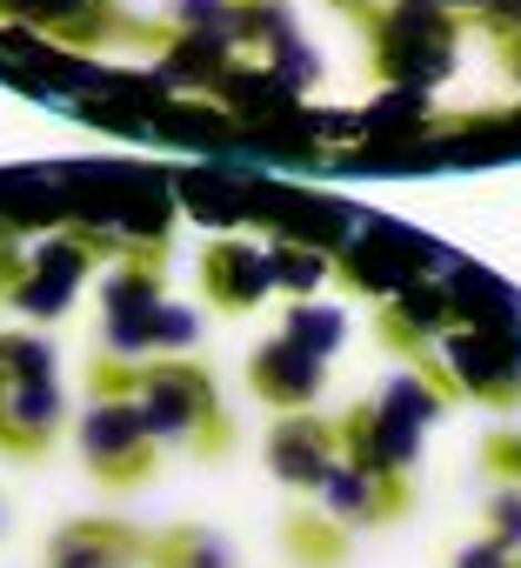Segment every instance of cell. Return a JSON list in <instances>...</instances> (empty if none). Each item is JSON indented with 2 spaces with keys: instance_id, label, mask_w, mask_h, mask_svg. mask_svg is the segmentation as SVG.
Segmentation results:
<instances>
[{
  "instance_id": "obj_18",
  "label": "cell",
  "mask_w": 521,
  "mask_h": 568,
  "mask_svg": "<svg viewBox=\"0 0 521 568\" xmlns=\"http://www.w3.org/2000/svg\"><path fill=\"white\" fill-rule=\"evenodd\" d=\"M435 94H415V88H381L361 114H355V128H361V141L368 148H381V141H421V134H435Z\"/></svg>"
},
{
  "instance_id": "obj_5",
  "label": "cell",
  "mask_w": 521,
  "mask_h": 568,
  "mask_svg": "<svg viewBox=\"0 0 521 568\" xmlns=\"http://www.w3.org/2000/svg\"><path fill=\"white\" fill-rule=\"evenodd\" d=\"M435 368L448 375L454 402L521 408V308H501L488 322H454L435 348Z\"/></svg>"
},
{
  "instance_id": "obj_29",
  "label": "cell",
  "mask_w": 521,
  "mask_h": 568,
  "mask_svg": "<svg viewBox=\"0 0 521 568\" xmlns=\"http://www.w3.org/2000/svg\"><path fill=\"white\" fill-rule=\"evenodd\" d=\"M328 8H348V14H375V8H388V0H328Z\"/></svg>"
},
{
  "instance_id": "obj_8",
  "label": "cell",
  "mask_w": 521,
  "mask_h": 568,
  "mask_svg": "<svg viewBox=\"0 0 521 568\" xmlns=\"http://www.w3.org/2000/svg\"><path fill=\"white\" fill-rule=\"evenodd\" d=\"M201 295L214 315H254L260 302H275V254L254 234H214L201 247Z\"/></svg>"
},
{
  "instance_id": "obj_3",
  "label": "cell",
  "mask_w": 521,
  "mask_h": 568,
  "mask_svg": "<svg viewBox=\"0 0 521 568\" xmlns=\"http://www.w3.org/2000/svg\"><path fill=\"white\" fill-rule=\"evenodd\" d=\"M114 261V241L88 234V227H48L34 241H21V267L8 281V308L28 322V328H54L74 315V302L94 288V274Z\"/></svg>"
},
{
  "instance_id": "obj_10",
  "label": "cell",
  "mask_w": 521,
  "mask_h": 568,
  "mask_svg": "<svg viewBox=\"0 0 521 568\" xmlns=\"http://www.w3.org/2000/svg\"><path fill=\"white\" fill-rule=\"evenodd\" d=\"M454 328V288H448V261L401 281V288L381 302V342L401 362H428L441 348V335Z\"/></svg>"
},
{
  "instance_id": "obj_22",
  "label": "cell",
  "mask_w": 521,
  "mask_h": 568,
  "mask_svg": "<svg viewBox=\"0 0 521 568\" xmlns=\"http://www.w3.org/2000/svg\"><path fill=\"white\" fill-rule=\"evenodd\" d=\"M268 254H275V295L288 302H315L335 281V254L315 241H268Z\"/></svg>"
},
{
  "instance_id": "obj_7",
  "label": "cell",
  "mask_w": 521,
  "mask_h": 568,
  "mask_svg": "<svg viewBox=\"0 0 521 568\" xmlns=\"http://www.w3.org/2000/svg\"><path fill=\"white\" fill-rule=\"evenodd\" d=\"M74 428L61 375H8L0 368V455L8 462H41L54 442Z\"/></svg>"
},
{
  "instance_id": "obj_16",
  "label": "cell",
  "mask_w": 521,
  "mask_h": 568,
  "mask_svg": "<svg viewBox=\"0 0 521 568\" xmlns=\"http://www.w3.org/2000/svg\"><path fill=\"white\" fill-rule=\"evenodd\" d=\"M368 402H375L381 415H395V422H408V428H421V435H428V428L454 408V388H448V375H441V368H435V355H428V362H401V368L368 395Z\"/></svg>"
},
{
  "instance_id": "obj_26",
  "label": "cell",
  "mask_w": 521,
  "mask_h": 568,
  "mask_svg": "<svg viewBox=\"0 0 521 568\" xmlns=\"http://www.w3.org/2000/svg\"><path fill=\"white\" fill-rule=\"evenodd\" d=\"M481 468H488L494 481H514V488H521V428L488 435V442H481Z\"/></svg>"
},
{
  "instance_id": "obj_28",
  "label": "cell",
  "mask_w": 521,
  "mask_h": 568,
  "mask_svg": "<svg viewBox=\"0 0 521 568\" xmlns=\"http://www.w3.org/2000/svg\"><path fill=\"white\" fill-rule=\"evenodd\" d=\"M14 267H21V241H14V234H0V302H8V281H14Z\"/></svg>"
},
{
  "instance_id": "obj_6",
  "label": "cell",
  "mask_w": 521,
  "mask_h": 568,
  "mask_svg": "<svg viewBox=\"0 0 521 568\" xmlns=\"http://www.w3.org/2000/svg\"><path fill=\"white\" fill-rule=\"evenodd\" d=\"M167 302V281H161V261L154 254H114L101 274H94V362L108 368H134L147 362V328H154V308Z\"/></svg>"
},
{
  "instance_id": "obj_15",
  "label": "cell",
  "mask_w": 521,
  "mask_h": 568,
  "mask_svg": "<svg viewBox=\"0 0 521 568\" xmlns=\"http://www.w3.org/2000/svg\"><path fill=\"white\" fill-rule=\"evenodd\" d=\"M41 568H147V528L114 515H74L48 535Z\"/></svg>"
},
{
  "instance_id": "obj_19",
  "label": "cell",
  "mask_w": 521,
  "mask_h": 568,
  "mask_svg": "<svg viewBox=\"0 0 521 568\" xmlns=\"http://www.w3.org/2000/svg\"><path fill=\"white\" fill-rule=\"evenodd\" d=\"M147 568H241L234 541L207 521H174L161 535H147Z\"/></svg>"
},
{
  "instance_id": "obj_11",
  "label": "cell",
  "mask_w": 521,
  "mask_h": 568,
  "mask_svg": "<svg viewBox=\"0 0 521 568\" xmlns=\"http://www.w3.org/2000/svg\"><path fill=\"white\" fill-rule=\"evenodd\" d=\"M428 267H441V254H435L428 241L401 234V227H381V221H361L355 241L335 254V274H348L355 288L375 295V302H388L401 281H415V274H428Z\"/></svg>"
},
{
  "instance_id": "obj_2",
  "label": "cell",
  "mask_w": 521,
  "mask_h": 568,
  "mask_svg": "<svg viewBox=\"0 0 521 568\" xmlns=\"http://www.w3.org/2000/svg\"><path fill=\"white\" fill-rule=\"evenodd\" d=\"M461 54H468V21L441 0H388L368 14V61L381 88L441 94L461 74Z\"/></svg>"
},
{
  "instance_id": "obj_21",
  "label": "cell",
  "mask_w": 521,
  "mask_h": 568,
  "mask_svg": "<svg viewBox=\"0 0 521 568\" xmlns=\"http://www.w3.org/2000/svg\"><path fill=\"white\" fill-rule=\"evenodd\" d=\"M167 34H194V41H214V48L241 54L247 0H167Z\"/></svg>"
},
{
  "instance_id": "obj_23",
  "label": "cell",
  "mask_w": 521,
  "mask_h": 568,
  "mask_svg": "<svg viewBox=\"0 0 521 568\" xmlns=\"http://www.w3.org/2000/svg\"><path fill=\"white\" fill-rule=\"evenodd\" d=\"M282 335L288 342H302L308 355H321V362H335L341 355V342H348V315L335 308V302H288V315H282Z\"/></svg>"
},
{
  "instance_id": "obj_30",
  "label": "cell",
  "mask_w": 521,
  "mask_h": 568,
  "mask_svg": "<svg viewBox=\"0 0 521 568\" xmlns=\"http://www.w3.org/2000/svg\"><path fill=\"white\" fill-rule=\"evenodd\" d=\"M8 528H14V501L0 495V541H8Z\"/></svg>"
},
{
  "instance_id": "obj_9",
  "label": "cell",
  "mask_w": 521,
  "mask_h": 568,
  "mask_svg": "<svg viewBox=\"0 0 521 568\" xmlns=\"http://www.w3.org/2000/svg\"><path fill=\"white\" fill-rule=\"evenodd\" d=\"M260 455H268V475L315 501V488L328 481V468L341 462V415H321V408H302V415H275L268 442H260Z\"/></svg>"
},
{
  "instance_id": "obj_4",
  "label": "cell",
  "mask_w": 521,
  "mask_h": 568,
  "mask_svg": "<svg viewBox=\"0 0 521 568\" xmlns=\"http://www.w3.org/2000/svg\"><path fill=\"white\" fill-rule=\"evenodd\" d=\"M74 455H81L88 481L108 495H134L161 475V442L147 435L127 388H88V402L74 415Z\"/></svg>"
},
{
  "instance_id": "obj_13",
  "label": "cell",
  "mask_w": 521,
  "mask_h": 568,
  "mask_svg": "<svg viewBox=\"0 0 521 568\" xmlns=\"http://www.w3.org/2000/svg\"><path fill=\"white\" fill-rule=\"evenodd\" d=\"M328 368H335V362L308 355L302 342H288V335L275 328L268 342L247 355V395H254L260 408H275V415H302V408H321Z\"/></svg>"
},
{
  "instance_id": "obj_17",
  "label": "cell",
  "mask_w": 521,
  "mask_h": 568,
  "mask_svg": "<svg viewBox=\"0 0 521 568\" xmlns=\"http://www.w3.org/2000/svg\"><path fill=\"white\" fill-rule=\"evenodd\" d=\"M14 21H28L34 34H48V41H101L108 34V21H114V0H0Z\"/></svg>"
},
{
  "instance_id": "obj_20",
  "label": "cell",
  "mask_w": 521,
  "mask_h": 568,
  "mask_svg": "<svg viewBox=\"0 0 521 568\" xmlns=\"http://www.w3.org/2000/svg\"><path fill=\"white\" fill-rule=\"evenodd\" d=\"M348 528H335L315 501H295L288 508V521H282V548H288V561L295 568H341L348 561Z\"/></svg>"
},
{
  "instance_id": "obj_24",
  "label": "cell",
  "mask_w": 521,
  "mask_h": 568,
  "mask_svg": "<svg viewBox=\"0 0 521 568\" xmlns=\"http://www.w3.org/2000/svg\"><path fill=\"white\" fill-rule=\"evenodd\" d=\"M201 348V308H187V302H161L154 308V328H147V362L154 355H194Z\"/></svg>"
},
{
  "instance_id": "obj_1",
  "label": "cell",
  "mask_w": 521,
  "mask_h": 568,
  "mask_svg": "<svg viewBox=\"0 0 521 568\" xmlns=\"http://www.w3.org/2000/svg\"><path fill=\"white\" fill-rule=\"evenodd\" d=\"M88 388H127L147 435L181 455H201V462H221L234 448V422H227V402H221V382L201 355H154V362H134V368H108L94 362L88 368Z\"/></svg>"
},
{
  "instance_id": "obj_14",
  "label": "cell",
  "mask_w": 521,
  "mask_h": 568,
  "mask_svg": "<svg viewBox=\"0 0 521 568\" xmlns=\"http://www.w3.org/2000/svg\"><path fill=\"white\" fill-rule=\"evenodd\" d=\"M421 448H428V435L408 428V422H395V415H381L375 402H348L341 408V462L395 475V481H415Z\"/></svg>"
},
{
  "instance_id": "obj_27",
  "label": "cell",
  "mask_w": 521,
  "mask_h": 568,
  "mask_svg": "<svg viewBox=\"0 0 521 568\" xmlns=\"http://www.w3.org/2000/svg\"><path fill=\"white\" fill-rule=\"evenodd\" d=\"M448 568H521V555L514 548H501L494 535H474V541H461L454 548V561Z\"/></svg>"
},
{
  "instance_id": "obj_25",
  "label": "cell",
  "mask_w": 521,
  "mask_h": 568,
  "mask_svg": "<svg viewBox=\"0 0 521 568\" xmlns=\"http://www.w3.org/2000/svg\"><path fill=\"white\" fill-rule=\"evenodd\" d=\"M481 535H494L501 548L521 555V488L514 481H494L488 501H481Z\"/></svg>"
},
{
  "instance_id": "obj_12",
  "label": "cell",
  "mask_w": 521,
  "mask_h": 568,
  "mask_svg": "<svg viewBox=\"0 0 521 568\" xmlns=\"http://www.w3.org/2000/svg\"><path fill=\"white\" fill-rule=\"evenodd\" d=\"M315 508H321L335 528H348V535H375V528H395V521L415 508V481H395V475L335 462L328 481L315 488Z\"/></svg>"
}]
</instances>
